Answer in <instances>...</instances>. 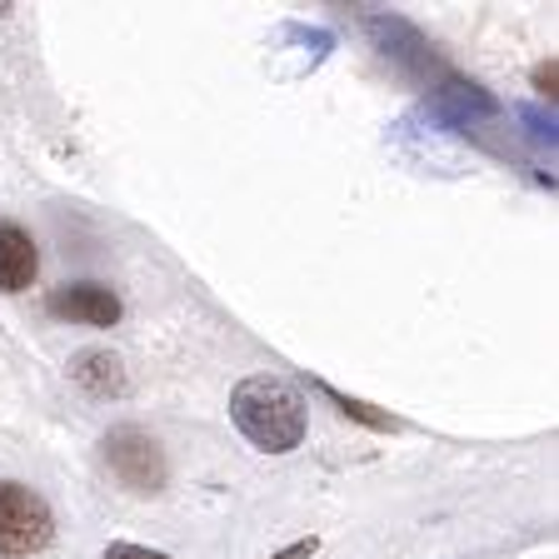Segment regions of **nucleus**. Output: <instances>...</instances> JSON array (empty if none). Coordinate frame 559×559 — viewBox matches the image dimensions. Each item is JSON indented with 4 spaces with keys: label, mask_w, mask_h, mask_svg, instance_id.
<instances>
[{
    "label": "nucleus",
    "mask_w": 559,
    "mask_h": 559,
    "mask_svg": "<svg viewBox=\"0 0 559 559\" xmlns=\"http://www.w3.org/2000/svg\"><path fill=\"white\" fill-rule=\"evenodd\" d=\"M230 419L235 430L265 454H285L305 440V400L280 374H250V380L235 384Z\"/></svg>",
    "instance_id": "nucleus-1"
},
{
    "label": "nucleus",
    "mask_w": 559,
    "mask_h": 559,
    "mask_svg": "<svg viewBox=\"0 0 559 559\" xmlns=\"http://www.w3.org/2000/svg\"><path fill=\"white\" fill-rule=\"evenodd\" d=\"M50 539H56V520H50V504L40 500L31 485L0 479V555H5V559L40 555Z\"/></svg>",
    "instance_id": "nucleus-2"
},
{
    "label": "nucleus",
    "mask_w": 559,
    "mask_h": 559,
    "mask_svg": "<svg viewBox=\"0 0 559 559\" xmlns=\"http://www.w3.org/2000/svg\"><path fill=\"white\" fill-rule=\"evenodd\" d=\"M105 465L130 495H160L165 489V450L135 425L105 435Z\"/></svg>",
    "instance_id": "nucleus-3"
},
{
    "label": "nucleus",
    "mask_w": 559,
    "mask_h": 559,
    "mask_svg": "<svg viewBox=\"0 0 559 559\" xmlns=\"http://www.w3.org/2000/svg\"><path fill=\"white\" fill-rule=\"evenodd\" d=\"M46 310L56 320H75V325H95L110 330L120 320V295L110 285H95V280H81V285H60L46 300Z\"/></svg>",
    "instance_id": "nucleus-4"
},
{
    "label": "nucleus",
    "mask_w": 559,
    "mask_h": 559,
    "mask_svg": "<svg viewBox=\"0 0 559 559\" xmlns=\"http://www.w3.org/2000/svg\"><path fill=\"white\" fill-rule=\"evenodd\" d=\"M425 110H430L440 126H450V130H475V126H485V120L500 116V100H495L489 91H479V85L444 81L440 91H430Z\"/></svg>",
    "instance_id": "nucleus-5"
},
{
    "label": "nucleus",
    "mask_w": 559,
    "mask_h": 559,
    "mask_svg": "<svg viewBox=\"0 0 559 559\" xmlns=\"http://www.w3.org/2000/svg\"><path fill=\"white\" fill-rule=\"evenodd\" d=\"M70 380L81 384L85 395H95V400H120L130 390L120 355H116V349H100V345L81 349V355L70 360Z\"/></svg>",
    "instance_id": "nucleus-6"
},
{
    "label": "nucleus",
    "mask_w": 559,
    "mask_h": 559,
    "mask_svg": "<svg viewBox=\"0 0 559 559\" xmlns=\"http://www.w3.org/2000/svg\"><path fill=\"white\" fill-rule=\"evenodd\" d=\"M40 255H35V240L21 225H0V290H31Z\"/></svg>",
    "instance_id": "nucleus-7"
},
{
    "label": "nucleus",
    "mask_w": 559,
    "mask_h": 559,
    "mask_svg": "<svg viewBox=\"0 0 559 559\" xmlns=\"http://www.w3.org/2000/svg\"><path fill=\"white\" fill-rule=\"evenodd\" d=\"M370 35L384 46V56L395 60V66H405V70H419L425 60H430V50H425V40H419V31L415 25H405V21H384V15H374L370 21Z\"/></svg>",
    "instance_id": "nucleus-8"
},
{
    "label": "nucleus",
    "mask_w": 559,
    "mask_h": 559,
    "mask_svg": "<svg viewBox=\"0 0 559 559\" xmlns=\"http://www.w3.org/2000/svg\"><path fill=\"white\" fill-rule=\"evenodd\" d=\"M320 395L330 400V405H340L349 419H360V425H370V430H400V419H390V415H380L374 405H365V400H349V395H340L335 384H314Z\"/></svg>",
    "instance_id": "nucleus-9"
},
{
    "label": "nucleus",
    "mask_w": 559,
    "mask_h": 559,
    "mask_svg": "<svg viewBox=\"0 0 559 559\" xmlns=\"http://www.w3.org/2000/svg\"><path fill=\"white\" fill-rule=\"evenodd\" d=\"M520 120L524 126H530V140H535V145H549V151H555V110H539V105H520Z\"/></svg>",
    "instance_id": "nucleus-10"
},
{
    "label": "nucleus",
    "mask_w": 559,
    "mask_h": 559,
    "mask_svg": "<svg viewBox=\"0 0 559 559\" xmlns=\"http://www.w3.org/2000/svg\"><path fill=\"white\" fill-rule=\"evenodd\" d=\"M105 559H170V555H160V549H145V545H126V539H116V545L105 549Z\"/></svg>",
    "instance_id": "nucleus-11"
},
{
    "label": "nucleus",
    "mask_w": 559,
    "mask_h": 559,
    "mask_svg": "<svg viewBox=\"0 0 559 559\" xmlns=\"http://www.w3.org/2000/svg\"><path fill=\"white\" fill-rule=\"evenodd\" d=\"M314 549H320V539H314V535H310V539H295V545H285V549H280V555H275V559H310V555H314Z\"/></svg>",
    "instance_id": "nucleus-12"
},
{
    "label": "nucleus",
    "mask_w": 559,
    "mask_h": 559,
    "mask_svg": "<svg viewBox=\"0 0 559 559\" xmlns=\"http://www.w3.org/2000/svg\"><path fill=\"white\" fill-rule=\"evenodd\" d=\"M535 85H539V91H545V95H555V60L535 70Z\"/></svg>",
    "instance_id": "nucleus-13"
},
{
    "label": "nucleus",
    "mask_w": 559,
    "mask_h": 559,
    "mask_svg": "<svg viewBox=\"0 0 559 559\" xmlns=\"http://www.w3.org/2000/svg\"><path fill=\"white\" fill-rule=\"evenodd\" d=\"M0 15H11V0H0Z\"/></svg>",
    "instance_id": "nucleus-14"
}]
</instances>
